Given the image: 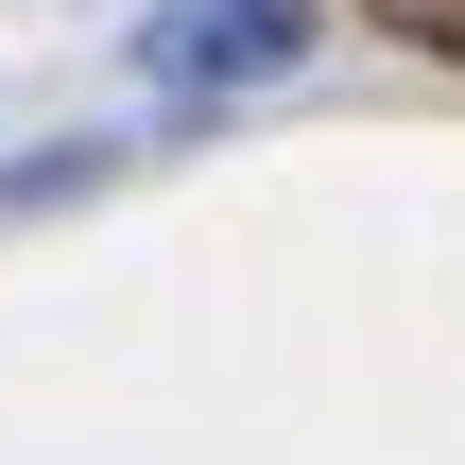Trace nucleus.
<instances>
[{"label": "nucleus", "mask_w": 465, "mask_h": 465, "mask_svg": "<svg viewBox=\"0 0 465 465\" xmlns=\"http://www.w3.org/2000/svg\"><path fill=\"white\" fill-rule=\"evenodd\" d=\"M311 0H155L138 17V86H173V104H207V86H276V69H311Z\"/></svg>", "instance_id": "nucleus-1"}]
</instances>
